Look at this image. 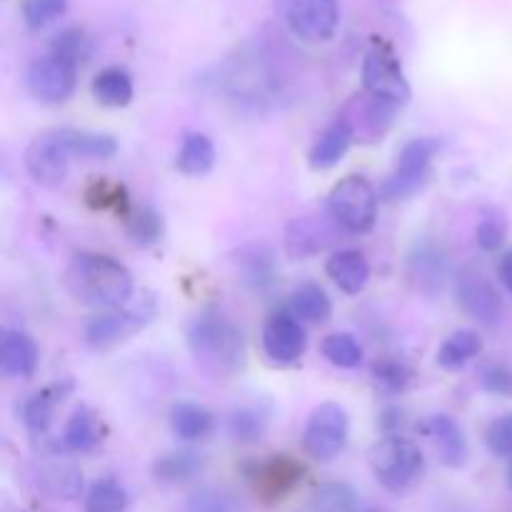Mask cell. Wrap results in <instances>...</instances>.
<instances>
[{"instance_id": "6da1fadb", "label": "cell", "mask_w": 512, "mask_h": 512, "mask_svg": "<svg viewBox=\"0 0 512 512\" xmlns=\"http://www.w3.org/2000/svg\"><path fill=\"white\" fill-rule=\"evenodd\" d=\"M65 285L78 303L90 308L115 310L133 298V275L110 255L80 253L65 270Z\"/></svg>"}, {"instance_id": "7a4b0ae2", "label": "cell", "mask_w": 512, "mask_h": 512, "mask_svg": "<svg viewBox=\"0 0 512 512\" xmlns=\"http://www.w3.org/2000/svg\"><path fill=\"white\" fill-rule=\"evenodd\" d=\"M188 345L195 363L213 378H230L245 363L243 333L220 315H203L188 330Z\"/></svg>"}, {"instance_id": "3957f363", "label": "cell", "mask_w": 512, "mask_h": 512, "mask_svg": "<svg viewBox=\"0 0 512 512\" xmlns=\"http://www.w3.org/2000/svg\"><path fill=\"white\" fill-rule=\"evenodd\" d=\"M370 465H373L375 478L380 485L393 493L410 488L415 480L423 473V450L403 435H388L380 443H375L373 453H370Z\"/></svg>"}, {"instance_id": "277c9868", "label": "cell", "mask_w": 512, "mask_h": 512, "mask_svg": "<svg viewBox=\"0 0 512 512\" xmlns=\"http://www.w3.org/2000/svg\"><path fill=\"white\" fill-rule=\"evenodd\" d=\"M328 210L348 233H368L378 220V193L365 178L348 175L330 190Z\"/></svg>"}, {"instance_id": "5b68a950", "label": "cell", "mask_w": 512, "mask_h": 512, "mask_svg": "<svg viewBox=\"0 0 512 512\" xmlns=\"http://www.w3.org/2000/svg\"><path fill=\"white\" fill-rule=\"evenodd\" d=\"M350 418L348 410L338 403H323L310 413L303 430V448L313 460L328 463L338 458L348 445Z\"/></svg>"}, {"instance_id": "8992f818", "label": "cell", "mask_w": 512, "mask_h": 512, "mask_svg": "<svg viewBox=\"0 0 512 512\" xmlns=\"http://www.w3.org/2000/svg\"><path fill=\"white\" fill-rule=\"evenodd\" d=\"M365 90L378 103L400 108L410 100V83L395 55L385 48H373L363 60Z\"/></svg>"}, {"instance_id": "52a82bcc", "label": "cell", "mask_w": 512, "mask_h": 512, "mask_svg": "<svg viewBox=\"0 0 512 512\" xmlns=\"http://www.w3.org/2000/svg\"><path fill=\"white\" fill-rule=\"evenodd\" d=\"M285 20L295 38L305 43H325L340 25L338 0H290Z\"/></svg>"}, {"instance_id": "ba28073f", "label": "cell", "mask_w": 512, "mask_h": 512, "mask_svg": "<svg viewBox=\"0 0 512 512\" xmlns=\"http://www.w3.org/2000/svg\"><path fill=\"white\" fill-rule=\"evenodd\" d=\"M78 83V65L60 55H45L28 70V90L35 100L48 105L65 103Z\"/></svg>"}, {"instance_id": "9c48e42d", "label": "cell", "mask_w": 512, "mask_h": 512, "mask_svg": "<svg viewBox=\"0 0 512 512\" xmlns=\"http://www.w3.org/2000/svg\"><path fill=\"white\" fill-rule=\"evenodd\" d=\"M455 298H458L460 310L465 315H470V318L483 325L498 323L500 315H503L500 293L480 270H460L458 280H455Z\"/></svg>"}, {"instance_id": "30bf717a", "label": "cell", "mask_w": 512, "mask_h": 512, "mask_svg": "<svg viewBox=\"0 0 512 512\" xmlns=\"http://www.w3.org/2000/svg\"><path fill=\"white\" fill-rule=\"evenodd\" d=\"M438 148L440 143L433 138H415L405 143L403 150H400L398 168H395L393 178L385 185V193L390 198H405V195L415 193L425 183V175H428V168Z\"/></svg>"}, {"instance_id": "8fae6325", "label": "cell", "mask_w": 512, "mask_h": 512, "mask_svg": "<svg viewBox=\"0 0 512 512\" xmlns=\"http://www.w3.org/2000/svg\"><path fill=\"white\" fill-rule=\"evenodd\" d=\"M70 153L60 143L58 133L38 135L33 143L25 148V170L30 178L43 188H58L68 178Z\"/></svg>"}, {"instance_id": "7c38bea8", "label": "cell", "mask_w": 512, "mask_h": 512, "mask_svg": "<svg viewBox=\"0 0 512 512\" xmlns=\"http://www.w3.org/2000/svg\"><path fill=\"white\" fill-rule=\"evenodd\" d=\"M263 348L273 363L288 365L300 360L308 348V335H305L303 323L288 313L273 315L263 330Z\"/></svg>"}, {"instance_id": "4fadbf2b", "label": "cell", "mask_w": 512, "mask_h": 512, "mask_svg": "<svg viewBox=\"0 0 512 512\" xmlns=\"http://www.w3.org/2000/svg\"><path fill=\"white\" fill-rule=\"evenodd\" d=\"M38 365V345L23 330H5L0 338V370L8 378H30Z\"/></svg>"}, {"instance_id": "5bb4252c", "label": "cell", "mask_w": 512, "mask_h": 512, "mask_svg": "<svg viewBox=\"0 0 512 512\" xmlns=\"http://www.w3.org/2000/svg\"><path fill=\"white\" fill-rule=\"evenodd\" d=\"M325 270L333 278V283L348 295H358L370 280V263L360 250H338V253L330 255Z\"/></svg>"}, {"instance_id": "9a60e30c", "label": "cell", "mask_w": 512, "mask_h": 512, "mask_svg": "<svg viewBox=\"0 0 512 512\" xmlns=\"http://www.w3.org/2000/svg\"><path fill=\"white\" fill-rule=\"evenodd\" d=\"M143 310H125V313H108V315H98V318L90 320L85 325V340L93 348H108V345L118 343L120 338L135 330L138 325H143Z\"/></svg>"}, {"instance_id": "2e32d148", "label": "cell", "mask_w": 512, "mask_h": 512, "mask_svg": "<svg viewBox=\"0 0 512 512\" xmlns=\"http://www.w3.org/2000/svg\"><path fill=\"white\" fill-rule=\"evenodd\" d=\"M353 138L355 130L353 125H350V120H335L333 125L325 128V133L320 135L318 143L310 150V165H313L315 170H328L333 168V165H338L340 160H343V155L348 153Z\"/></svg>"}, {"instance_id": "e0dca14e", "label": "cell", "mask_w": 512, "mask_h": 512, "mask_svg": "<svg viewBox=\"0 0 512 512\" xmlns=\"http://www.w3.org/2000/svg\"><path fill=\"white\" fill-rule=\"evenodd\" d=\"M410 278L418 285L423 293H438L443 288L445 273H448V265H445L443 250H438L435 245L423 243L415 248V253L408 260Z\"/></svg>"}, {"instance_id": "ac0fdd59", "label": "cell", "mask_w": 512, "mask_h": 512, "mask_svg": "<svg viewBox=\"0 0 512 512\" xmlns=\"http://www.w3.org/2000/svg\"><path fill=\"white\" fill-rule=\"evenodd\" d=\"M55 133H58L60 143H63V148L70 155H80V158L90 160H108L118 153V143L108 133H93V130L78 128H60Z\"/></svg>"}, {"instance_id": "d6986e66", "label": "cell", "mask_w": 512, "mask_h": 512, "mask_svg": "<svg viewBox=\"0 0 512 512\" xmlns=\"http://www.w3.org/2000/svg\"><path fill=\"white\" fill-rule=\"evenodd\" d=\"M430 435L438 443L443 463L450 468H460L468 460V440H465L463 428L455 423L450 415H435L430 420Z\"/></svg>"}, {"instance_id": "ffe728a7", "label": "cell", "mask_w": 512, "mask_h": 512, "mask_svg": "<svg viewBox=\"0 0 512 512\" xmlns=\"http://www.w3.org/2000/svg\"><path fill=\"white\" fill-rule=\"evenodd\" d=\"M178 170L190 178H200L208 175L215 165V145L205 133H188L183 138V145L178 150V160H175Z\"/></svg>"}, {"instance_id": "44dd1931", "label": "cell", "mask_w": 512, "mask_h": 512, "mask_svg": "<svg viewBox=\"0 0 512 512\" xmlns=\"http://www.w3.org/2000/svg\"><path fill=\"white\" fill-rule=\"evenodd\" d=\"M103 440V428H100L98 418H95L93 410H88L85 405L73 410L68 425H65L63 433V445L70 453H85V450H93L95 445Z\"/></svg>"}, {"instance_id": "7402d4cb", "label": "cell", "mask_w": 512, "mask_h": 512, "mask_svg": "<svg viewBox=\"0 0 512 512\" xmlns=\"http://www.w3.org/2000/svg\"><path fill=\"white\" fill-rule=\"evenodd\" d=\"M133 78L123 68H105L93 78V95L108 108H123L133 100Z\"/></svg>"}, {"instance_id": "603a6c76", "label": "cell", "mask_w": 512, "mask_h": 512, "mask_svg": "<svg viewBox=\"0 0 512 512\" xmlns=\"http://www.w3.org/2000/svg\"><path fill=\"white\" fill-rule=\"evenodd\" d=\"M170 425H173V433L180 440H200L213 428V415L203 405L183 400V403H175L173 410H170Z\"/></svg>"}, {"instance_id": "cb8c5ba5", "label": "cell", "mask_w": 512, "mask_h": 512, "mask_svg": "<svg viewBox=\"0 0 512 512\" xmlns=\"http://www.w3.org/2000/svg\"><path fill=\"white\" fill-rule=\"evenodd\" d=\"M290 310L298 320H308V323H323L333 313V303H330L328 293L320 285L305 283L293 290L290 295Z\"/></svg>"}, {"instance_id": "d4e9b609", "label": "cell", "mask_w": 512, "mask_h": 512, "mask_svg": "<svg viewBox=\"0 0 512 512\" xmlns=\"http://www.w3.org/2000/svg\"><path fill=\"white\" fill-rule=\"evenodd\" d=\"M480 350H483V340L475 330H458L440 345L438 365L445 370H460L475 355H480Z\"/></svg>"}, {"instance_id": "484cf974", "label": "cell", "mask_w": 512, "mask_h": 512, "mask_svg": "<svg viewBox=\"0 0 512 512\" xmlns=\"http://www.w3.org/2000/svg\"><path fill=\"white\" fill-rule=\"evenodd\" d=\"M40 485L55 498L73 500L83 493V473L65 463L45 465V468H40Z\"/></svg>"}, {"instance_id": "4316f807", "label": "cell", "mask_w": 512, "mask_h": 512, "mask_svg": "<svg viewBox=\"0 0 512 512\" xmlns=\"http://www.w3.org/2000/svg\"><path fill=\"white\" fill-rule=\"evenodd\" d=\"M200 468H203V458L198 453L180 450V453H170L155 460L153 475L160 483H180V480L193 478Z\"/></svg>"}, {"instance_id": "83f0119b", "label": "cell", "mask_w": 512, "mask_h": 512, "mask_svg": "<svg viewBox=\"0 0 512 512\" xmlns=\"http://www.w3.org/2000/svg\"><path fill=\"white\" fill-rule=\"evenodd\" d=\"M60 395H63V388H58V385L30 395L28 403L23 405V420L33 433H45V430H48L50 418H53Z\"/></svg>"}, {"instance_id": "f1b7e54d", "label": "cell", "mask_w": 512, "mask_h": 512, "mask_svg": "<svg viewBox=\"0 0 512 512\" xmlns=\"http://www.w3.org/2000/svg\"><path fill=\"white\" fill-rule=\"evenodd\" d=\"M128 508V493L115 480H98L85 495V512H123Z\"/></svg>"}, {"instance_id": "f546056e", "label": "cell", "mask_w": 512, "mask_h": 512, "mask_svg": "<svg viewBox=\"0 0 512 512\" xmlns=\"http://www.w3.org/2000/svg\"><path fill=\"white\" fill-rule=\"evenodd\" d=\"M315 512H358V493L345 483H325L313 493Z\"/></svg>"}, {"instance_id": "4dcf8cb0", "label": "cell", "mask_w": 512, "mask_h": 512, "mask_svg": "<svg viewBox=\"0 0 512 512\" xmlns=\"http://www.w3.org/2000/svg\"><path fill=\"white\" fill-rule=\"evenodd\" d=\"M323 355L335 365V368L353 370L363 363V348L358 340L348 333H333L325 338Z\"/></svg>"}, {"instance_id": "1f68e13d", "label": "cell", "mask_w": 512, "mask_h": 512, "mask_svg": "<svg viewBox=\"0 0 512 512\" xmlns=\"http://www.w3.org/2000/svg\"><path fill=\"white\" fill-rule=\"evenodd\" d=\"M270 423V413L263 408V405H245V408L235 410L233 415V435L240 440V443H253L260 435L265 433Z\"/></svg>"}, {"instance_id": "d6a6232c", "label": "cell", "mask_w": 512, "mask_h": 512, "mask_svg": "<svg viewBox=\"0 0 512 512\" xmlns=\"http://www.w3.org/2000/svg\"><path fill=\"white\" fill-rule=\"evenodd\" d=\"M285 245H288V253L293 258H308V255L318 253L325 243L318 238L315 223H310V220H295V223L288 225Z\"/></svg>"}, {"instance_id": "836d02e7", "label": "cell", "mask_w": 512, "mask_h": 512, "mask_svg": "<svg viewBox=\"0 0 512 512\" xmlns=\"http://www.w3.org/2000/svg\"><path fill=\"white\" fill-rule=\"evenodd\" d=\"M50 48H53V55H60V58L78 65L90 55V38L80 28H68L55 35Z\"/></svg>"}, {"instance_id": "e575fe53", "label": "cell", "mask_w": 512, "mask_h": 512, "mask_svg": "<svg viewBox=\"0 0 512 512\" xmlns=\"http://www.w3.org/2000/svg\"><path fill=\"white\" fill-rule=\"evenodd\" d=\"M68 8V0H25L23 3V18L25 25L33 30L45 28L53 20H58L60 15Z\"/></svg>"}, {"instance_id": "d590c367", "label": "cell", "mask_w": 512, "mask_h": 512, "mask_svg": "<svg viewBox=\"0 0 512 512\" xmlns=\"http://www.w3.org/2000/svg\"><path fill=\"white\" fill-rule=\"evenodd\" d=\"M508 238V220L503 218L500 213H490L480 220L478 230H475V240L483 250H498L500 245L505 243Z\"/></svg>"}, {"instance_id": "8d00e7d4", "label": "cell", "mask_w": 512, "mask_h": 512, "mask_svg": "<svg viewBox=\"0 0 512 512\" xmlns=\"http://www.w3.org/2000/svg\"><path fill=\"white\" fill-rule=\"evenodd\" d=\"M160 233H163V220H160V215L155 213V210L145 208L130 220V235H133L138 243H155V240L160 238Z\"/></svg>"}, {"instance_id": "74e56055", "label": "cell", "mask_w": 512, "mask_h": 512, "mask_svg": "<svg viewBox=\"0 0 512 512\" xmlns=\"http://www.w3.org/2000/svg\"><path fill=\"white\" fill-rule=\"evenodd\" d=\"M488 448L495 458H512V413L490 425Z\"/></svg>"}, {"instance_id": "f35d334b", "label": "cell", "mask_w": 512, "mask_h": 512, "mask_svg": "<svg viewBox=\"0 0 512 512\" xmlns=\"http://www.w3.org/2000/svg\"><path fill=\"white\" fill-rule=\"evenodd\" d=\"M375 380L388 393H400L410 383V373L398 363H378L375 365Z\"/></svg>"}, {"instance_id": "ab89813d", "label": "cell", "mask_w": 512, "mask_h": 512, "mask_svg": "<svg viewBox=\"0 0 512 512\" xmlns=\"http://www.w3.org/2000/svg\"><path fill=\"white\" fill-rule=\"evenodd\" d=\"M188 512H235V505L215 490H200L188 500Z\"/></svg>"}, {"instance_id": "60d3db41", "label": "cell", "mask_w": 512, "mask_h": 512, "mask_svg": "<svg viewBox=\"0 0 512 512\" xmlns=\"http://www.w3.org/2000/svg\"><path fill=\"white\" fill-rule=\"evenodd\" d=\"M483 388L495 395H512V370L508 365H488L483 370Z\"/></svg>"}, {"instance_id": "b9f144b4", "label": "cell", "mask_w": 512, "mask_h": 512, "mask_svg": "<svg viewBox=\"0 0 512 512\" xmlns=\"http://www.w3.org/2000/svg\"><path fill=\"white\" fill-rule=\"evenodd\" d=\"M498 275H500V283H503L505 290L512 295V250L510 253H505L503 260H500Z\"/></svg>"}, {"instance_id": "7bdbcfd3", "label": "cell", "mask_w": 512, "mask_h": 512, "mask_svg": "<svg viewBox=\"0 0 512 512\" xmlns=\"http://www.w3.org/2000/svg\"><path fill=\"white\" fill-rule=\"evenodd\" d=\"M368 512H388V510H383V508H373V510H368Z\"/></svg>"}, {"instance_id": "ee69618b", "label": "cell", "mask_w": 512, "mask_h": 512, "mask_svg": "<svg viewBox=\"0 0 512 512\" xmlns=\"http://www.w3.org/2000/svg\"><path fill=\"white\" fill-rule=\"evenodd\" d=\"M508 478H510V485H512V465H510V475H508Z\"/></svg>"}]
</instances>
